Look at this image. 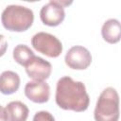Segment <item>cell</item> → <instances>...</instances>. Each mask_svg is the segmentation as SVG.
<instances>
[{
    "label": "cell",
    "mask_w": 121,
    "mask_h": 121,
    "mask_svg": "<svg viewBox=\"0 0 121 121\" xmlns=\"http://www.w3.org/2000/svg\"><path fill=\"white\" fill-rule=\"evenodd\" d=\"M55 100L60 109L77 112L86 111L90 103V97L84 83L76 81L68 76L58 80Z\"/></svg>",
    "instance_id": "1"
},
{
    "label": "cell",
    "mask_w": 121,
    "mask_h": 121,
    "mask_svg": "<svg viewBox=\"0 0 121 121\" xmlns=\"http://www.w3.org/2000/svg\"><path fill=\"white\" fill-rule=\"evenodd\" d=\"M34 13L32 9L20 6L9 5L2 12L1 22L3 26L9 31L24 32L33 24Z\"/></svg>",
    "instance_id": "2"
},
{
    "label": "cell",
    "mask_w": 121,
    "mask_h": 121,
    "mask_svg": "<svg viewBox=\"0 0 121 121\" xmlns=\"http://www.w3.org/2000/svg\"><path fill=\"white\" fill-rule=\"evenodd\" d=\"M95 121H118L119 95L112 87L104 89L98 96L94 112Z\"/></svg>",
    "instance_id": "3"
},
{
    "label": "cell",
    "mask_w": 121,
    "mask_h": 121,
    "mask_svg": "<svg viewBox=\"0 0 121 121\" xmlns=\"http://www.w3.org/2000/svg\"><path fill=\"white\" fill-rule=\"evenodd\" d=\"M33 48L49 58H58L62 52L61 42L47 32H38L31 39Z\"/></svg>",
    "instance_id": "4"
},
{
    "label": "cell",
    "mask_w": 121,
    "mask_h": 121,
    "mask_svg": "<svg viewBox=\"0 0 121 121\" xmlns=\"http://www.w3.org/2000/svg\"><path fill=\"white\" fill-rule=\"evenodd\" d=\"M66 65L74 70H85L92 63V55L90 51L81 45L72 46L64 58Z\"/></svg>",
    "instance_id": "5"
},
{
    "label": "cell",
    "mask_w": 121,
    "mask_h": 121,
    "mask_svg": "<svg viewBox=\"0 0 121 121\" xmlns=\"http://www.w3.org/2000/svg\"><path fill=\"white\" fill-rule=\"evenodd\" d=\"M40 18L43 25L57 26L60 25L65 18L64 8L60 6L57 0H50L41 9Z\"/></svg>",
    "instance_id": "6"
},
{
    "label": "cell",
    "mask_w": 121,
    "mask_h": 121,
    "mask_svg": "<svg viewBox=\"0 0 121 121\" xmlns=\"http://www.w3.org/2000/svg\"><path fill=\"white\" fill-rule=\"evenodd\" d=\"M25 67L27 76L37 81H44L52 72L51 63L38 56H34Z\"/></svg>",
    "instance_id": "7"
},
{
    "label": "cell",
    "mask_w": 121,
    "mask_h": 121,
    "mask_svg": "<svg viewBox=\"0 0 121 121\" xmlns=\"http://www.w3.org/2000/svg\"><path fill=\"white\" fill-rule=\"evenodd\" d=\"M25 95L35 103H45L50 96V87L45 81H28L25 86Z\"/></svg>",
    "instance_id": "8"
},
{
    "label": "cell",
    "mask_w": 121,
    "mask_h": 121,
    "mask_svg": "<svg viewBox=\"0 0 121 121\" xmlns=\"http://www.w3.org/2000/svg\"><path fill=\"white\" fill-rule=\"evenodd\" d=\"M20 87V77L13 71H4L0 75V93L3 95H12Z\"/></svg>",
    "instance_id": "9"
},
{
    "label": "cell",
    "mask_w": 121,
    "mask_h": 121,
    "mask_svg": "<svg viewBox=\"0 0 121 121\" xmlns=\"http://www.w3.org/2000/svg\"><path fill=\"white\" fill-rule=\"evenodd\" d=\"M101 35L104 41L109 43H117L121 37V26L118 20L109 19L101 27Z\"/></svg>",
    "instance_id": "10"
},
{
    "label": "cell",
    "mask_w": 121,
    "mask_h": 121,
    "mask_svg": "<svg viewBox=\"0 0 121 121\" xmlns=\"http://www.w3.org/2000/svg\"><path fill=\"white\" fill-rule=\"evenodd\" d=\"M5 110L7 121H26L29 113L27 106L22 101H11Z\"/></svg>",
    "instance_id": "11"
},
{
    "label": "cell",
    "mask_w": 121,
    "mask_h": 121,
    "mask_svg": "<svg viewBox=\"0 0 121 121\" xmlns=\"http://www.w3.org/2000/svg\"><path fill=\"white\" fill-rule=\"evenodd\" d=\"M13 59L20 65L26 66V64L35 56L34 52L26 44H18L13 49Z\"/></svg>",
    "instance_id": "12"
},
{
    "label": "cell",
    "mask_w": 121,
    "mask_h": 121,
    "mask_svg": "<svg viewBox=\"0 0 121 121\" xmlns=\"http://www.w3.org/2000/svg\"><path fill=\"white\" fill-rule=\"evenodd\" d=\"M32 121H55V118L49 112L40 111L34 114Z\"/></svg>",
    "instance_id": "13"
},
{
    "label": "cell",
    "mask_w": 121,
    "mask_h": 121,
    "mask_svg": "<svg viewBox=\"0 0 121 121\" xmlns=\"http://www.w3.org/2000/svg\"><path fill=\"white\" fill-rule=\"evenodd\" d=\"M8 49V42L4 35L0 34V57H2Z\"/></svg>",
    "instance_id": "14"
},
{
    "label": "cell",
    "mask_w": 121,
    "mask_h": 121,
    "mask_svg": "<svg viewBox=\"0 0 121 121\" xmlns=\"http://www.w3.org/2000/svg\"><path fill=\"white\" fill-rule=\"evenodd\" d=\"M0 121H7V115H6V110L0 105Z\"/></svg>",
    "instance_id": "15"
}]
</instances>
